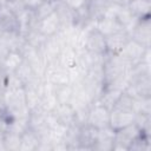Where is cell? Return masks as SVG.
I'll return each mask as SVG.
<instances>
[{
	"instance_id": "277c9868",
	"label": "cell",
	"mask_w": 151,
	"mask_h": 151,
	"mask_svg": "<svg viewBox=\"0 0 151 151\" xmlns=\"http://www.w3.org/2000/svg\"><path fill=\"white\" fill-rule=\"evenodd\" d=\"M131 39L136 40L137 42L142 44L144 47L150 48V40H151V21L150 17L143 18L138 21L137 26L133 31L129 34Z\"/></svg>"
},
{
	"instance_id": "9a60e30c",
	"label": "cell",
	"mask_w": 151,
	"mask_h": 151,
	"mask_svg": "<svg viewBox=\"0 0 151 151\" xmlns=\"http://www.w3.org/2000/svg\"><path fill=\"white\" fill-rule=\"evenodd\" d=\"M57 63L61 67L68 70V68H71L78 64V52L76 50H73L72 47L65 45L64 48L61 50L59 57H58Z\"/></svg>"
},
{
	"instance_id": "5b68a950",
	"label": "cell",
	"mask_w": 151,
	"mask_h": 151,
	"mask_svg": "<svg viewBox=\"0 0 151 151\" xmlns=\"http://www.w3.org/2000/svg\"><path fill=\"white\" fill-rule=\"evenodd\" d=\"M146 50H147V47H144L142 44H139L136 40L130 38L127 40V42L124 45V47L122 48V51L117 54L122 55L123 58H125L126 60H129L130 63H132L134 65L143 59Z\"/></svg>"
},
{
	"instance_id": "6da1fadb",
	"label": "cell",
	"mask_w": 151,
	"mask_h": 151,
	"mask_svg": "<svg viewBox=\"0 0 151 151\" xmlns=\"http://www.w3.org/2000/svg\"><path fill=\"white\" fill-rule=\"evenodd\" d=\"M142 134V131L139 127L132 123L123 129H119L116 131L114 134V143L112 150H122V151H127L130 145L134 139H137Z\"/></svg>"
},
{
	"instance_id": "2e32d148",
	"label": "cell",
	"mask_w": 151,
	"mask_h": 151,
	"mask_svg": "<svg viewBox=\"0 0 151 151\" xmlns=\"http://www.w3.org/2000/svg\"><path fill=\"white\" fill-rule=\"evenodd\" d=\"M39 142H40L39 136L28 127L27 130H25L21 133L20 151H34V150L38 149Z\"/></svg>"
},
{
	"instance_id": "7402d4cb",
	"label": "cell",
	"mask_w": 151,
	"mask_h": 151,
	"mask_svg": "<svg viewBox=\"0 0 151 151\" xmlns=\"http://www.w3.org/2000/svg\"><path fill=\"white\" fill-rule=\"evenodd\" d=\"M24 38H25V40H26V42L28 45H31V46H33V47H35L38 50L40 47H42V45L45 44V41L47 39V37H45L42 33H40L35 27L34 28H31L24 35Z\"/></svg>"
},
{
	"instance_id": "3957f363",
	"label": "cell",
	"mask_w": 151,
	"mask_h": 151,
	"mask_svg": "<svg viewBox=\"0 0 151 151\" xmlns=\"http://www.w3.org/2000/svg\"><path fill=\"white\" fill-rule=\"evenodd\" d=\"M109 123H110V110L98 103H93L88 110L86 124L99 130L109 126Z\"/></svg>"
},
{
	"instance_id": "f1b7e54d",
	"label": "cell",
	"mask_w": 151,
	"mask_h": 151,
	"mask_svg": "<svg viewBox=\"0 0 151 151\" xmlns=\"http://www.w3.org/2000/svg\"><path fill=\"white\" fill-rule=\"evenodd\" d=\"M120 8H122V7H120L119 5H117V4L112 2V1H109L107 6L105 7V9H104V12H103L101 18L116 19L117 15H118V13H119V9H120Z\"/></svg>"
},
{
	"instance_id": "4fadbf2b",
	"label": "cell",
	"mask_w": 151,
	"mask_h": 151,
	"mask_svg": "<svg viewBox=\"0 0 151 151\" xmlns=\"http://www.w3.org/2000/svg\"><path fill=\"white\" fill-rule=\"evenodd\" d=\"M129 39H130V35L125 31H120V32L105 37L107 53H111V54L119 53Z\"/></svg>"
},
{
	"instance_id": "836d02e7",
	"label": "cell",
	"mask_w": 151,
	"mask_h": 151,
	"mask_svg": "<svg viewBox=\"0 0 151 151\" xmlns=\"http://www.w3.org/2000/svg\"><path fill=\"white\" fill-rule=\"evenodd\" d=\"M86 1H88V0H86Z\"/></svg>"
},
{
	"instance_id": "8fae6325",
	"label": "cell",
	"mask_w": 151,
	"mask_h": 151,
	"mask_svg": "<svg viewBox=\"0 0 151 151\" xmlns=\"http://www.w3.org/2000/svg\"><path fill=\"white\" fill-rule=\"evenodd\" d=\"M97 132L98 130L88 124L80 125L79 130V137H78V145L79 150H92L96 139H97Z\"/></svg>"
},
{
	"instance_id": "4316f807",
	"label": "cell",
	"mask_w": 151,
	"mask_h": 151,
	"mask_svg": "<svg viewBox=\"0 0 151 151\" xmlns=\"http://www.w3.org/2000/svg\"><path fill=\"white\" fill-rule=\"evenodd\" d=\"M113 109L120 110V111H132L133 112V98L129 96L127 93L123 92L120 97L118 98L117 103L114 104Z\"/></svg>"
},
{
	"instance_id": "5bb4252c",
	"label": "cell",
	"mask_w": 151,
	"mask_h": 151,
	"mask_svg": "<svg viewBox=\"0 0 151 151\" xmlns=\"http://www.w3.org/2000/svg\"><path fill=\"white\" fill-rule=\"evenodd\" d=\"M94 27L104 37H107V35H111L113 33L124 31L123 26L118 22L117 19H107V18H99V19H97Z\"/></svg>"
},
{
	"instance_id": "9c48e42d",
	"label": "cell",
	"mask_w": 151,
	"mask_h": 151,
	"mask_svg": "<svg viewBox=\"0 0 151 151\" xmlns=\"http://www.w3.org/2000/svg\"><path fill=\"white\" fill-rule=\"evenodd\" d=\"M35 28L42 33L45 37H52L54 34H57L60 28H61V25H60V20L57 15L55 12H53L52 14H50L48 17L39 20L35 25Z\"/></svg>"
},
{
	"instance_id": "cb8c5ba5",
	"label": "cell",
	"mask_w": 151,
	"mask_h": 151,
	"mask_svg": "<svg viewBox=\"0 0 151 151\" xmlns=\"http://www.w3.org/2000/svg\"><path fill=\"white\" fill-rule=\"evenodd\" d=\"M133 112L151 116V97H134Z\"/></svg>"
},
{
	"instance_id": "30bf717a",
	"label": "cell",
	"mask_w": 151,
	"mask_h": 151,
	"mask_svg": "<svg viewBox=\"0 0 151 151\" xmlns=\"http://www.w3.org/2000/svg\"><path fill=\"white\" fill-rule=\"evenodd\" d=\"M134 112L132 111H120V110H116L112 109L110 111V123L109 125L114 130H119L123 129L130 124H132L134 122Z\"/></svg>"
},
{
	"instance_id": "4dcf8cb0",
	"label": "cell",
	"mask_w": 151,
	"mask_h": 151,
	"mask_svg": "<svg viewBox=\"0 0 151 151\" xmlns=\"http://www.w3.org/2000/svg\"><path fill=\"white\" fill-rule=\"evenodd\" d=\"M110 1H112V2H114V4H117V5H119L120 7H127L129 4H130L132 0H110Z\"/></svg>"
},
{
	"instance_id": "7a4b0ae2",
	"label": "cell",
	"mask_w": 151,
	"mask_h": 151,
	"mask_svg": "<svg viewBox=\"0 0 151 151\" xmlns=\"http://www.w3.org/2000/svg\"><path fill=\"white\" fill-rule=\"evenodd\" d=\"M65 41L63 39V37L60 35V33L58 32L57 34L48 37L45 41V44L42 45V47L39 48V51L41 52L44 59L46 60L47 64L51 63H57L58 57L61 52V50L65 46Z\"/></svg>"
},
{
	"instance_id": "83f0119b",
	"label": "cell",
	"mask_w": 151,
	"mask_h": 151,
	"mask_svg": "<svg viewBox=\"0 0 151 151\" xmlns=\"http://www.w3.org/2000/svg\"><path fill=\"white\" fill-rule=\"evenodd\" d=\"M5 85H6V90H14V88H20L24 87L22 81L13 73H6V78H5Z\"/></svg>"
},
{
	"instance_id": "e0dca14e",
	"label": "cell",
	"mask_w": 151,
	"mask_h": 151,
	"mask_svg": "<svg viewBox=\"0 0 151 151\" xmlns=\"http://www.w3.org/2000/svg\"><path fill=\"white\" fill-rule=\"evenodd\" d=\"M127 8L131 11L133 15H136L139 19L150 17V9H151V1L150 0H132Z\"/></svg>"
},
{
	"instance_id": "603a6c76",
	"label": "cell",
	"mask_w": 151,
	"mask_h": 151,
	"mask_svg": "<svg viewBox=\"0 0 151 151\" xmlns=\"http://www.w3.org/2000/svg\"><path fill=\"white\" fill-rule=\"evenodd\" d=\"M13 73H14V74L22 81L24 85L27 84V83H29L34 77H38V76L34 74L32 67L28 65V63H27L26 60H22V63L18 66V68H17Z\"/></svg>"
},
{
	"instance_id": "f546056e",
	"label": "cell",
	"mask_w": 151,
	"mask_h": 151,
	"mask_svg": "<svg viewBox=\"0 0 151 151\" xmlns=\"http://www.w3.org/2000/svg\"><path fill=\"white\" fill-rule=\"evenodd\" d=\"M42 2V0H24V7L31 9V11H34L40 4Z\"/></svg>"
},
{
	"instance_id": "8992f818",
	"label": "cell",
	"mask_w": 151,
	"mask_h": 151,
	"mask_svg": "<svg viewBox=\"0 0 151 151\" xmlns=\"http://www.w3.org/2000/svg\"><path fill=\"white\" fill-rule=\"evenodd\" d=\"M85 50L88 52L96 53V54H106L107 53L105 37L96 27L90 29L87 33Z\"/></svg>"
},
{
	"instance_id": "ac0fdd59",
	"label": "cell",
	"mask_w": 151,
	"mask_h": 151,
	"mask_svg": "<svg viewBox=\"0 0 151 151\" xmlns=\"http://www.w3.org/2000/svg\"><path fill=\"white\" fill-rule=\"evenodd\" d=\"M122 93H123L122 91L116 90V88H104V91L101 92L100 97L98 98V100L96 103L105 106L106 109H109L111 111Z\"/></svg>"
},
{
	"instance_id": "1f68e13d",
	"label": "cell",
	"mask_w": 151,
	"mask_h": 151,
	"mask_svg": "<svg viewBox=\"0 0 151 151\" xmlns=\"http://www.w3.org/2000/svg\"><path fill=\"white\" fill-rule=\"evenodd\" d=\"M8 2H9V0H0V7H5V6H7Z\"/></svg>"
},
{
	"instance_id": "44dd1931",
	"label": "cell",
	"mask_w": 151,
	"mask_h": 151,
	"mask_svg": "<svg viewBox=\"0 0 151 151\" xmlns=\"http://www.w3.org/2000/svg\"><path fill=\"white\" fill-rule=\"evenodd\" d=\"M2 143L5 146V150H11V151H20V145H21V134L6 131L2 136Z\"/></svg>"
},
{
	"instance_id": "ba28073f",
	"label": "cell",
	"mask_w": 151,
	"mask_h": 151,
	"mask_svg": "<svg viewBox=\"0 0 151 151\" xmlns=\"http://www.w3.org/2000/svg\"><path fill=\"white\" fill-rule=\"evenodd\" d=\"M114 134L116 131L109 125L106 127L99 129L97 132V139L92 147V150L98 151H111L114 143Z\"/></svg>"
},
{
	"instance_id": "ffe728a7",
	"label": "cell",
	"mask_w": 151,
	"mask_h": 151,
	"mask_svg": "<svg viewBox=\"0 0 151 151\" xmlns=\"http://www.w3.org/2000/svg\"><path fill=\"white\" fill-rule=\"evenodd\" d=\"M110 0H88L86 2L87 9H88V14L90 18L92 20H97L99 18H101L103 12L105 9V7L107 6Z\"/></svg>"
},
{
	"instance_id": "d6986e66",
	"label": "cell",
	"mask_w": 151,
	"mask_h": 151,
	"mask_svg": "<svg viewBox=\"0 0 151 151\" xmlns=\"http://www.w3.org/2000/svg\"><path fill=\"white\" fill-rule=\"evenodd\" d=\"M22 60H24L22 54L19 51H9L6 58L4 59L1 67L6 73H11L18 68V66L22 63Z\"/></svg>"
},
{
	"instance_id": "d4e9b609",
	"label": "cell",
	"mask_w": 151,
	"mask_h": 151,
	"mask_svg": "<svg viewBox=\"0 0 151 151\" xmlns=\"http://www.w3.org/2000/svg\"><path fill=\"white\" fill-rule=\"evenodd\" d=\"M54 94L58 104H70L72 97V84L54 86Z\"/></svg>"
},
{
	"instance_id": "484cf974",
	"label": "cell",
	"mask_w": 151,
	"mask_h": 151,
	"mask_svg": "<svg viewBox=\"0 0 151 151\" xmlns=\"http://www.w3.org/2000/svg\"><path fill=\"white\" fill-rule=\"evenodd\" d=\"M54 12V0H42V2L33 11L37 21L48 17Z\"/></svg>"
},
{
	"instance_id": "d6a6232c",
	"label": "cell",
	"mask_w": 151,
	"mask_h": 151,
	"mask_svg": "<svg viewBox=\"0 0 151 151\" xmlns=\"http://www.w3.org/2000/svg\"><path fill=\"white\" fill-rule=\"evenodd\" d=\"M9 1H13V2H18V4H22L24 0H9ZM24 5V4H22Z\"/></svg>"
},
{
	"instance_id": "7c38bea8",
	"label": "cell",
	"mask_w": 151,
	"mask_h": 151,
	"mask_svg": "<svg viewBox=\"0 0 151 151\" xmlns=\"http://www.w3.org/2000/svg\"><path fill=\"white\" fill-rule=\"evenodd\" d=\"M53 116L55 119L66 126H70L74 123H77V117H76V111L70 104H58L54 110L52 111ZM78 124V123H77Z\"/></svg>"
},
{
	"instance_id": "52a82bcc",
	"label": "cell",
	"mask_w": 151,
	"mask_h": 151,
	"mask_svg": "<svg viewBox=\"0 0 151 151\" xmlns=\"http://www.w3.org/2000/svg\"><path fill=\"white\" fill-rule=\"evenodd\" d=\"M54 12L57 13V15L60 20L61 28H66V27H70V26L77 24L76 11L72 9L70 6H67L64 1L54 0Z\"/></svg>"
}]
</instances>
